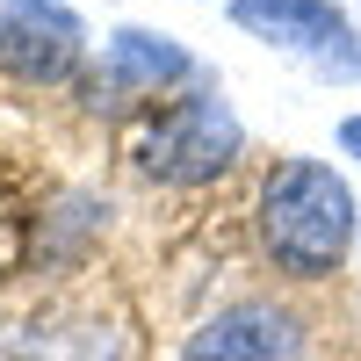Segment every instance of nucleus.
<instances>
[{"instance_id": "f257e3e1", "label": "nucleus", "mask_w": 361, "mask_h": 361, "mask_svg": "<svg viewBox=\"0 0 361 361\" xmlns=\"http://www.w3.org/2000/svg\"><path fill=\"white\" fill-rule=\"evenodd\" d=\"M253 238H260V260L282 282H296V289L333 282L361 246L354 180L325 159H304V152L275 159L260 173V195H253Z\"/></svg>"}, {"instance_id": "f03ea898", "label": "nucleus", "mask_w": 361, "mask_h": 361, "mask_svg": "<svg viewBox=\"0 0 361 361\" xmlns=\"http://www.w3.org/2000/svg\"><path fill=\"white\" fill-rule=\"evenodd\" d=\"M238 152H246V123L231 116L224 87L166 94V109L137 130V166L166 188H209L238 166Z\"/></svg>"}, {"instance_id": "7ed1b4c3", "label": "nucleus", "mask_w": 361, "mask_h": 361, "mask_svg": "<svg viewBox=\"0 0 361 361\" xmlns=\"http://www.w3.org/2000/svg\"><path fill=\"white\" fill-rule=\"evenodd\" d=\"M231 22L246 29V37H260L267 51L304 58V66L318 80H333V87L361 80V29L333 0H231Z\"/></svg>"}, {"instance_id": "20e7f679", "label": "nucleus", "mask_w": 361, "mask_h": 361, "mask_svg": "<svg viewBox=\"0 0 361 361\" xmlns=\"http://www.w3.org/2000/svg\"><path fill=\"white\" fill-rule=\"evenodd\" d=\"M311 354V318L282 296H231L217 304L173 361H304Z\"/></svg>"}, {"instance_id": "39448f33", "label": "nucleus", "mask_w": 361, "mask_h": 361, "mask_svg": "<svg viewBox=\"0 0 361 361\" xmlns=\"http://www.w3.org/2000/svg\"><path fill=\"white\" fill-rule=\"evenodd\" d=\"M102 80L116 94H173V87H188L202 73H195L188 44L166 37V29H116L102 44Z\"/></svg>"}, {"instance_id": "423d86ee", "label": "nucleus", "mask_w": 361, "mask_h": 361, "mask_svg": "<svg viewBox=\"0 0 361 361\" xmlns=\"http://www.w3.org/2000/svg\"><path fill=\"white\" fill-rule=\"evenodd\" d=\"M0 58L22 73V80H66L80 66V22L58 8V0H29L22 15H8V44H0Z\"/></svg>"}, {"instance_id": "0eeeda50", "label": "nucleus", "mask_w": 361, "mask_h": 361, "mask_svg": "<svg viewBox=\"0 0 361 361\" xmlns=\"http://www.w3.org/2000/svg\"><path fill=\"white\" fill-rule=\"evenodd\" d=\"M333 145H340L347 159H361V109H354V116H340V130H333Z\"/></svg>"}, {"instance_id": "6e6552de", "label": "nucleus", "mask_w": 361, "mask_h": 361, "mask_svg": "<svg viewBox=\"0 0 361 361\" xmlns=\"http://www.w3.org/2000/svg\"><path fill=\"white\" fill-rule=\"evenodd\" d=\"M0 44H8V15H0Z\"/></svg>"}, {"instance_id": "1a4fd4ad", "label": "nucleus", "mask_w": 361, "mask_h": 361, "mask_svg": "<svg viewBox=\"0 0 361 361\" xmlns=\"http://www.w3.org/2000/svg\"><path fill=\"white\" fill-rule=\"evenodd\" d=\"M304 361H318V354H304Z\"/></svg>"}]
</instances>
